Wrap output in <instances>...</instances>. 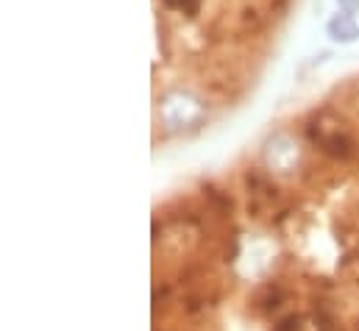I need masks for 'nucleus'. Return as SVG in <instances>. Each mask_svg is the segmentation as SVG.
Here are the masks:
<instances>
[{
	"label": "nucleus",
	"mask_w": 359,
	"mask_h": 331,
	"mask_svg": "<svg viewBox=\"0 0 359 331\" xmlns=\"http://www.w3.org/2000/svg\"><path fill=\"white\" fill-rule=\"evenodd\" d=\"M159 112H162V120L168 128H187V126L203 123V103L184 89L168 92L159 103Z\"/></svg>",
	"instance_id": "obj_1"
},
{
	"label": "nucleus",
	"mask_w": 359,
	"mask_h": 331,
	"mask_svg": "<svg viewBox=\"0 0 359 331\" xmlns=\"http://www.w3.org/2000/svg\"><path fill=\"white\" fill-rule=\"evenodd\" d=\"M306 137L332 159H351L354 156V140L346 128H340L337 123H323V114L318 117V123L306 126Z\"/></svg>",
	"instance_id": "obj_2"
},
{
	"label": "nucleus",
	"mask_w": 359,
	"mask_h": 331,
	"mask_svg": "<svg viewBox=\"0 0 359 331\" xmlns=\"http://www.w3.org/2000/svg\"><path fill=\"white\" fill-rule=\"evenodd\" d=\"M301 329V318L298 315H290V318H284L278 326H276V331H298Z\"/></svg>",
	"instance_id": "obj_6"
},
{
	"label": "nucleus",
	"mask_w": 359,
	"mask_h": 331,
	"mask_svg": "<svg viewBox=\"0 0 359 331\" xmlns=\"http://www.w3.org/2000/svg\"><path fill=\"white\" fill-rule=\"evenodd\" d=\"M257 304H259L262 309H276V306L281 304V292H278L276 287H265V290L257 295Z\"/></svg>",
	"instance_id": "obj_4"
},
{
	"label": "nucleus",
	"mask_w": 359,
	"mask_h": 331,
	"mask_svg": "<svg viewBox=\"0 0 359 331\" xmlns=\"http://www.w3.org/2000/svg\"><path fill=\"white\" fill-rule=\"evenodd\" d=\"M203 192H206V198H209L215 206H220L223 212H231V198L220 195V192H217V189H212V187H203Z\"/></svg>",
	"instance_id": "obj_5"
},
{
	"label": "nucleus",
	"mask_w": 359,
	"mask_h": 331,
	"mask_svg": "<svg viewBox=\"0 0 359 331\" xmlns=\"http://www.w3.org/2000/svg\"><path fill=\"white\" fill-rule=\"evenodd\" d=\"M326 31H329V36H332L334 42H343V45L357 42L359 39V22L354 20L351 11H340V14H334V17L329 20Z\"/></svg>",
	"instance_id": "obj_3"
},
{
	"label": "nucleus",
	"mask_w": 359,
	"mask_h": 331,
	"mask_svg": "<svg viewBox=\"0 0 359 331\" xmlns=\"http://www.w3.org/2000/svg\"><path fill=\"white\" fill-rule=\"evenodd\" d=\"M337 3H340V8H343V11H351V14L359 8V0H337Z\"/></svg>",
	"instance_id": "obj_7"
}]
</instances>
